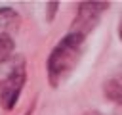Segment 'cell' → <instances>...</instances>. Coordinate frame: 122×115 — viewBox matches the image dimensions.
I'll return each mask as SVG.
<instances>
[{
	"instance_id": "6",
	"label": "cell",
	"mask_w": 122,
	"mask_h": 115,
	"mask_svg": "<svg viewBox=\"0 0 122 115\" xmlns=\"http://www.w3.org/2000/svg\"><path fill=\"white\" fill-rule=\"evenodd\" d=\"M118 36L122 40V15H120V23H118Z\"/></svg>"
},
{
	"instance_id": "5",
	"label": "cell",
	"mask_w": 122,
	"mask_h": 115,
	"mask_svg": "<svg viewBox=\"0 0 122 115\" xmlns=\"http://www.w3.org/2000/svg\"><path fill=\"white\" fill-rule=\"evenodd\" d=\"M103 92H105V96H107L111 102L122 105V63L105 79V82H103Z\"/></svg>"
},
{
	"instance_id": "4",
	"label": "cell",
	"mask_w": 122,
	"mask_h": 115,
	"mask_svg": "<svg viewBox=\"0 0 122 115\" xmlns=\"http://www.w3.org/2000/svg\"><path fill=\"white\" fill-rule=\"evenodd\" d=\"M19 15L11 10H0V63L11 58L13 52V38L10 33L17 29Z\"/></svg>"
},
{
	"instance_id": "1",
	"label": "cell",
	"mask_w": 122,
	"mask_h": 115,
	"mask_svg": "<svg viewBox=\"0 0 122 115\" xmlns=\"http://www.w3.org/2000/svg\"><path fill=\"white\" fill-rule=\"evenodd\" d=\"M84 48V36L71 33L51 50L48 58V79L51 86H59L76 67V63L82 58Z\"/></svg>"
},
{
	"instance_id": "7",
	"label": "cell",
	"mask_w": 122,
	"mask_h": 115,
	"mask_svg": "<svg viewBox=\"0 0 122 115\" xmlns=\"http://www.w3.org/2000/svg\"><path fill=\"white\" fill-rule=\"evenodd\" d=\"M82 115H101L99 111H86V113H82Z\"/></svg>"
},
{
	"instance_id": "2",
	"label": "cell",
	"mask_w": 122,
	"mask_h": 115,
	"mask_svg": "<svg viewBox=\"0 0 122 115\" xmlns=\"http://www.w3.org/2000/svg\"><path fill=\"white\" fill-rule=\"evenodd\" d=\"M27 79L25 59L21 56H11L0 63V104L4 109H11L23 90Z\"/></svg>"
},
{
	"instance_id": "3",
	"label": "cell",
	"mask_w": 122,
	"mask_h": 115,
	"mask_svg": "<svg viewBox=\"0 0 122 115\" xmlns=\"http://www.w3.org/2000/svg\"><path fill=\"white\" fill-rule=\"evenodd\" d=\"M109 8V2H82L78 6V13L71 27V33H76L86 38V34L97 25L101 13Z\"/></svg>"
}]
</instances>
